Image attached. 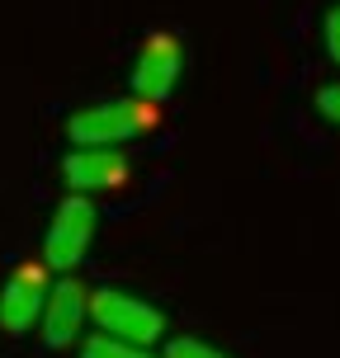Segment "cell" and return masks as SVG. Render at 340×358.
<instances>
[{"label":"cell","instance_id":"obj_6","mask_svg":"<svg viewBox=\"0 0 340 358\" xmlns=\"http://www.w3.org/2000/svg\"><path fill=\"white\" fill-rule=\"evenodd\" d=\"M128 156L118 146H81L62 161V179L72 184V194H109L128 184Z\"/></svg>","mask_w":340,"mask_h":358},{"label":"cell","instance_id":"obj_10","mask_svg":"<svg viewBox=\"0 0 340 358\" xmlns=\"http://www.w3.org/2000/svg\"><path fill=\"white\" fill-rule=\"evenodd\" d=\"M317 108H322L326 123H336V127H340V85H326L322 94H317Z\"/></svg>","mask_w":340,"mask_h":358},{"label":"cell","instance_id":"obj_1","mask_svg":"<svg viewBox=\"0 0 340 358\" xmlns=\"http://www.w3.org/2000/svg\"><path fill=\"white\" fill-rule=\"evenodd\" d=\"M156 127V99H104V104H90L81 113L67 118V137L76 146H123L132 137H147Z\"/></svg>","mask_w":340,"mask_h":358},{"label":"cell","instance_id":"obj_7","mask_svg":"<svg viewBox=\"0 0 340 358\" xmlns=\"http://www.w3.org/2000/svg\"><path fill=\"white\" fill-rule=\"evenodd\" d=\"M90 316V292L76 278H62V283L48 292V306H43V344L48 349H67V344L81 335V325Z\"/></svg>","mask_w":340,"mask_h":358},{"label":"cell","instance_id":"obj_11","mask_svg":"<svg viewBox=\"0 0 340 358\" xmlns=\"http://www.w3.org/2000/svg\"><path fill=\"white\" fill-rule=\"evenodd\" d=\"M322 29H326V52H331V62H340V5L326 15Z\"/></svg>","mask_w":340,"mask_h":358},{"label":"cell","instance_id":"obj_5","mask_svg":"<svg viewBox=\"0 0 340 358\" xmlns=\"http://www.w3.org/2000/svg\"><path fill=\"white\" fill-rule=\"evenodd\" d=\"M179 71H184V52H179L175 34H151L137 52V66H132V94L142 99H170L179 85Z\"/></svg>","mask_w":340,"mask_h":358},{"label":"cell","instance_id":"obj_2","mask_svg":"<svg viewBox=\"0 0 340 358\" xmlns=\"http://www.w3.org/2000/svg\"><path fill=\"white\" fill-rule=\"evenodd\" d=\"M90 316H95L100 330L118 335V340H132V344H147V349L165 335L161 306H151L147 297L123 292V287H100V292L90 297Z\"/></svg>","mask_w":340,"mask_h":358},{"label":"cell","instance_id":"obj_9","mask_svg":"<svg viewBox=\"0 0 340 358\" xmlns=\"http://www.w3.org/2000/svg\"><path fill=\"white\" fill-rule=\"evenodd\" d=\"M165 358H227V354L213 349V344H203V340H170L165 344Z\"/></svg>","mask_w":340,"mask_h":358},{"label":"cell","instance_id":"obj_4","mask_svg":"<svg viewBox=\"0 0 340 358\" xmlns=\"http://www.w3.org/2000/svg\"><path fill=\"white\" fill-rule=\"evenodd\" d=\"M48 264H24L15 268L5 287H0V330L5 335H24L34 330V321H43V306H48Z\"/></svg>","mask_w":340,"mask_h":358},{"label":"cell","instance_id":"obj_3","mask_svg":"<svg viewBox=\"0 0 340 358\" xmlns=\"http://www.w3.org/2000/svg\"><path fill=\"white\" fill-rule=\"evenodd\" d=\"M95 227H100V213H95L90 194H67L57 203L53 222H48V236H43V264L76 268L86 259L90 241H95Z\"/></svg>","mask_w":340,"mask_h":358},{"label":"cell","instance_id":"obj_8","mask_svg":"<svg viewBox=\"0 0 340 358\" xmlns=\"http://www.w3.org/2000/svg\"><path fill=\"white\" fill-rule=\"evenodd\" d=\"M81 358H151V354H147V344H132V340H118V335L100 330V335H90L81 344Z\"/></svg>","mask_w":340,"mask_h":358}]
</instances>
